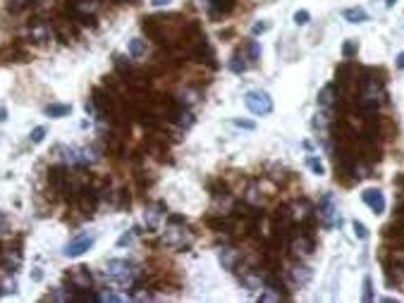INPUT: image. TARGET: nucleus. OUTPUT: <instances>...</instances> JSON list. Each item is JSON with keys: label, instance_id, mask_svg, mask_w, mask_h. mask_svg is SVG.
<instances>
[{"label": "nucleus", "instance_id": "2eb2a0df", "mask_svg": "<svg viewBox=\"0 0 404 303\" xmlns=\"http://www.w3.org/2000/svg\"><path fill=\"white\" fill-rule=\"evenodd\" d=\"M356 53H359V43L351 41V39L349 41H345V45H342V57H345V60H351Z\"/></svg>", "mask_w": 404, "mask_h": 303}, {"label": "nucleus", "instance_id": "f8f14e48", "mask_svg": "<svg viewBox=\"0 0 404 303\" xmlns=\"http://www.w3.org/2000/svg\"><path fill=\"white\" fill-rule=\"evenodd\" d=\"M129 55L134 57V60L146 55V41H141V39H132V41H129Z\"/></svg>", "mask_w": 404, "mask_h": 303}, {"label": "nucleus", "instance_id": "aec40b11", "mask_svg": "<svg viewBox=\"0 0 404 303\" xmlns=\"http://www.w3.org/2000/svg\"><path fill=\"white\" fill-rule=\"evenodd\" d=\"M354 234L359 236L361 241H366V239H368V229H366V224H364V222L354 220Z\"/></svg>", "mask_w": 404, "mask_h": 303}, {"label": "nucleus", "instance_id": "f257e3e1", "mask_svg": "<svg viewBox=\"0 0 404 303\" xmlns=\"http://www.w3.org/2000/svg\"><path fill=\"white\" fill-rule=\"evenodd\" d=\"M103 277L108 279L113 287H129L136 277V267H132L124 260H110L103 270Z\"/></svg>", "mask_w": 404, "mask_h": 303}, {"label": "nucleus", "instance_id": "0eeeda50", "mask_svg": "<svg viewBox=\"0 0 404 303\" xmlns=\"http://www.w3.org/2000/svg\"><path fill=\"white\" fill-rule=\"evenodd\" d=\"M69 279L79 287V289H86L89 284H91V275H89V270L86 267H74L72 270V275H69Z\"/></svg>", "mask_w": 404, "mask_h": 303}, {"label": "nucleus", "instance_id": "a211bd4d", "mask_svg": "<svg viewBox=\"0 0 404 303\" xmlns=\"http://www.w3.org/2000/svg\"><path fill=\"white\" fill-rule=\"evenodd\" d=\"M230 69H232L234 74H242V72H246V62H244V57H239V55L232 57V60H230Z\"/></svg>", "mask_w": 404, "mask_h": 303}, {"label": "nucleus", "instance_id": "ddd939ff", "mask_svg": "<svg viewBox=\"0 0 404 303\" xmlns=\"http://www.w3.org/2000/svg\"><path fill=\"white\" fill-rule=\"evenodd\" d=\"M292 248H294V253H301V256H309V253H311V248H313V244H311V239H306V236H299V239H294V244H292Z\"/></svg>", "mask_w": 404, "mask_h": 303}, {"label": "nucleus", "instance_id": "c756f323", "mask_svg": "<svg viewBox=\"0 0 404 303\" xmlns=\"http://www.w3.org/2000/svg\"><path fill=\"white\" fill-rule=\"evenodd\" d=\"M170 2H173V0H151L153 7H163V5H170Z\"/></svg>", "mask_w": 404, "mask_h": 303}, {"label": "nucleus", "instance_id": "423d86ee", "mask_svg": "<svg viewBox=\"0 0 404 303\" xmlns=\"http://www.w3.org/2000/svg\"><path fill=\"white\" fill-rule=\"evenodd\" d=\"M361 198H364V203L371 208L376 215H380V213L385 210V196H383L380 189H366V191L361 193Z\"/></svg>", "mask_w": 404, "mask_h": 303}, {"label": "nucleus", "instance_id": "473e14b6", "mask_svg": "<svg viewBox=\"0 0 404 303\" xmlns=\"http://www.w3.org/2000/svg\"><path fill=\"white\" fill-rule=\"evenodd\" d=\"M395 2H397V0H388V2H385V5H388V7H392V5H395Z\"/></svg>", "mask_w": 404, "mask_h": 303}, {"label": "nucleus", "instance_id": "7c9ffc66", "mask_svg": "<svg viewBox=\"0 0 404 303\" xmlns=\"http://www.w3.org/2000/svg\"><path fill=\"white\" fill-rule=\"evenodd\" d=\"M397 69H404V50L397 55Z\"/></svg>", "mask_w": 404, "mask_h": 303}, {"label": "nucleus", "instance_id": "c85d7f7f", "mask_svg": "<svg viewBox=\"0 0 404 303\" xmlns=\"http://www.w3.org/2000/svg\"><path fill=\"white\" fill-rule=\"evenodd\" d=\"M31 279H34V282H41V279H43V272H41V267H34V272H31Z\"/></svg>", "mask_w": 404, "mask_h": 303}, {"label": "nucleus", "instance_id": "2f4dec72", "mask_svg": "<svg viewBox=\"0 0 404 303\" xmlns=\"http://www.w3.org/2000/svg\"><path fill=\"white\" fill-rule=\"evenodd\" d=\"M5 120H7V110L0 105V122H5Z\"/></svg>", "mask_w": 404, "mask_h": 303}, {"label": "nucleus", "instance_id": "7ed1b4c3", "mask_svg": "<svg viewBox=\"0 0 404 303\" xmlns=\"http://www.w3.org/2000/svg\"><path fill=\"white\" fill-rule=\"evenodd\" d=\"M244 105L249 108V112H254V115H270L273 112V100L266 91H249L246 96H244Z\"/></svg>", "mask_w": 404, "mask_h": 303}, {"label": "nucleus", "instance_id": "dca6fc26", "mask_svg": "<svg viewBox=\"0 0 404 303\" xmlns=\"http://www.w3.org/2000/svg\"><path fill=\"white\" fill-rule=\"evenodd\" d=\"M306 165L311 167V172H313V174H318V177H321V174H325L323 163H321V160H318L316 155H309V158H306Z\"/></svg>", "mask_w": 404, "mask_h": 303}, {"label": "nucleus", "instance_id": "f03ea898", "mask_svg": "<svg viewBox=\"0 0 404 303\" xmlns=\"http://www.w3.org/2000/svg\"><path fill=\"white\" fill-rule=\"evenodd\" d=\"M318 220L325 229H333L335 224H340V213H337V203L333 193H323V198L318 203Z\"/></svg>", "mask_w": 404, "mask_h": 303}, {"label": "nucleus", "instance_id": "f3484780", "mask_svg": "<svg viewBox=\"0 0 404 303\" xmlns=\"http://www.w3.org/2000/svg\"><path fill=\"white\" fill-rule=\"evenodd\" d=\"M234 258H237V256H234V251H232V248L220 251V262H223L228 270H232V267H234Z\"/></svg>", "mask_w": 404, "mask_h": 303}, {"label": "nucleus", "instance_id": "cd10ccee", "mask_svg": "<svg viewBox=\"0 0 404 303\" xmlns=\"http://www.w3.org/2000/svg\"><path fill=\"white\" fill-rule=\"evenodd\" d=\"M2 291H5V294H10V291H12V294H14V291H17V282H14V279H7V282L2 284Z\"/></svg>", "mask_w": 404, "mask_h": 303}, {"label": "nucleus", "instance_id": "b1692460", "mask_svg": "<svg viewBox=\"0 0 404 303\" xmlns=\"http://www.w3.org/2000/svg\"><path fill=\"white\" fill-rule=\"evenodd\" d=\"M268 29H270V22H258V24H254V27H251V34H254V36H258V34H266Z\"/></svg>", "mask_w": 404, "mask_h": 303}, {"label": "nucleus", "instance_id": "1a4fd4ad", "mask_svg": "<svg viewBox=\"0 0 404 303\" xmlns=\"http://www.w3.org/2000/svg\"><path fill=\"white\" fill-rule=\"evenodd\" d=\"M345 19L349 24H361V22L368 19V12H366L364 7H349V10H345Z\"/></svg>", "mask_w": 404, "mask_h": 303}, {"label": "nucleus", "instance_id": "6e6552de", "mask_svg": "<svg viewBox=\"0 0 404 303\" xmlns=\"http://www.w3.org/2000/svg\"><path fill=\"white\" fill-rule=\"evenodd\" d=\"M289 277H292V282H294V284L304 287V284H309L311 270H309V267H304V265H296V267H292V270H289Z\"/></svg>", "mask_w": 404, "mask_h": 303}, {"label": "nucleus", "instance_id": "9b49d317", "mask_svg": "<svg viewBox=\"0 0 404 303\" xmlns=\"http://www.w3.org/2000/svg\"><path fill=\"white\" fill-rule=\"evenodd\" d=\"M72 112V105H65V103H53V105H48L46 108V115L48 117H53V120H58V117H65V115H69Z\"/></svg>", "mask_w": 404, "mask_h": 303}, {"label": "nucleus", "instance_id": "5701e85b", "mask_svg": "<svg viewBox=\"0 0 404 303\" xmlns=\"http://www.w3.org/2000/svg\"><path fill=\"white\" fill-rule=\"evenodd\" d=\"M29 138H31L34 143H41V141L46 138V127H36V129L31 131V136H29Z\"/></svg>", "mask_w": 404, "mask_h": 303}, {"label": "nucleus", "instance_id": "39448f33", "mask_svg": "<svg viewBox=\"0 0 404 303\" xmlns=\"http://www.w3.org/2000/svg\"><path fill=\"white\" fill-rule=\"evenodd\" d=\"M94 241H96L94 234H79V236H74L67 246H65L62 253H65L67 258H79V256H84L89 248L94 246Z\"/></svg>", "mask_w": 404, "mask_h": 303}, {"label": "nucleus", "instance_id": "393cba45", "mask_svg": "<svg viewBox=\"0 0 404 303\" xmlns=\"http://www.w3.org/2000/svg\"><path fill=\"white\" fill-rule=\"evenodd\" d=\"M98 299H101V301H124V296H120V294H113V291H106V294H101Z\"/></svg>", "mask_w": 404, "mask_h": 303}, {"label": "nucleus", "instance_id": "9d476101", "mask_svg": "<svg viewBox=\"0 0 404 303\" xmlns=\"http://www.w3.org/2000/svg\"><path fill=\"white\" fill-rule=\"evenodd\" d=\"M161 208H148L146 213H144V222H146L148 229H158V224H161Z\"/></svg>", "mask_w": 404, "mask_h": 303}, {"label": "nucleus", "instance_id": "bb28decb", "mask_svg": "<svg viewBox=\"0 0 404 303\" xmlns=\"http://www.w3.org/2000/svg\"><path fill=\"white\" fill-rule=\"evenodd\" d=\"M177 117H179V120H177V122L182 124V127H191V122H194V120H191V115H189V112H179V115H177Z\"/></svg>", "mask_w": 404, "mask_h": 303}, {"label": "nucleus", "instance_id": "4be33fe9", "mask_svg": "<svg viewBox=\"0 0 404 303\" xmlns=\"http://www.w3.org/2000/svg\"><path fill=\"white\" fill-rule=\"evenodd\" d=\"M246 53H249L251 60H258V55H261V45H258L256 41H251L249 45H246Z\"/></svg>", "mask_w": 404, "mask_h": 303}, {"label": "nucleus", "instance_id": "a878e982", "mask_svg": "<svg viewBox=\"0 0 404 303\" xmlns=\"http://www.w3.org/2000/svg\"><path fill=\"white\" fill-rule=\"evenodd\" d=\"M232 124H234V127H239V129H249V131H254V129H256V124L246 122V120H232Z\"/></svg>", "mask_w": 404, "mask_h": 303}, {"label": "nucleus", "instance_id": "20e7f679", "mask_svg": "<svg viewBox=\"0 0 404 303\" xmlns=\"http://www.w3.org/2000/svg\"><path fill=\"white\" fill-rule=\"evenodd\" d=\"M163 239H165L168 246H175V248H182V246H189V244H191V234H189V229L187 227H179V224H175V222L165 229Z\"/></svg>", "mask_w": 404, "mask_h": 303}, {"label": "nucleus", "instance_id": "4468645a", "mask_svg": "<svg viewBox=\"0 0 404 303\" xmlns=\"http://www.w3.org/2000/svg\"><path fill=\"white\" fill-rule=\"evenodd\" d=\"M333 96H335V86H325L323 91L318 93V103H321L323 108H330V105H333V100H335Z\"/></svg>", "mask_w": 404, "mask_h": 303}, {"label": "nucleus", "instance_id": "412c9836", "mask_svg": "<svg viewBox=\"0 0 404 303\" xmlns=\"http://www.w3.org/2000/svg\"><path fill=\"white\" fill-rule=\"evenodd\" d=\"M364 301H373V282H371V277H364V296H361Z\"/></svg>", "mask_w": 404, "mask_h": 303}, {"label": "nucleus", "instance_id": "6ab92c4d", "mask_svg": "<svg viewBox=\"0 0 404 303\" xmlns=\"http://www.w3.org/2000/svg\"><path fill=\"white\" fill-rule=\"evenodd\" d=\"M309 22H311L309 10H296V12H294V24L304 27V24H309Z\"/></svg>", "mask_w": 404, "mask_h": 303}]
</instances>
